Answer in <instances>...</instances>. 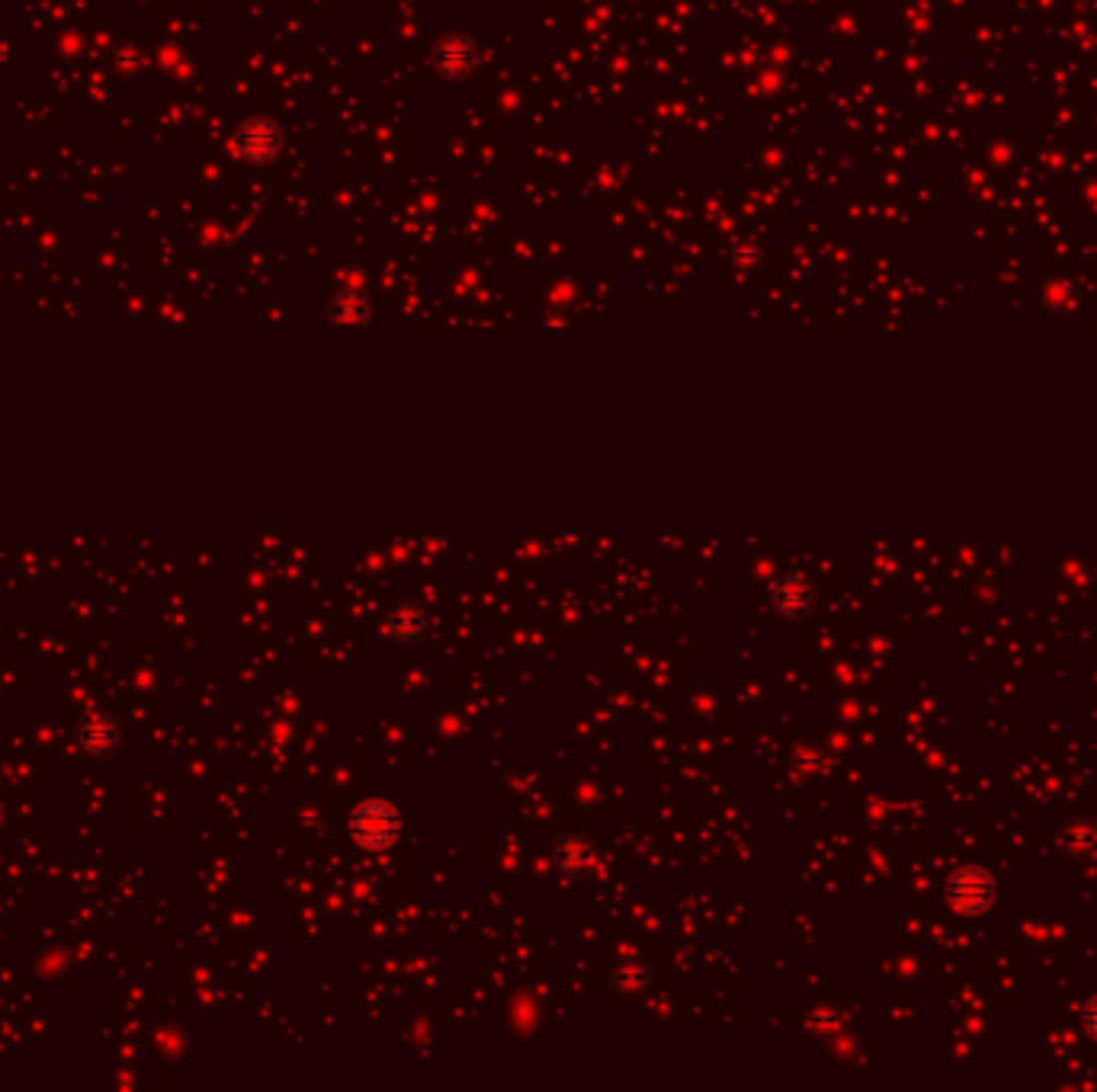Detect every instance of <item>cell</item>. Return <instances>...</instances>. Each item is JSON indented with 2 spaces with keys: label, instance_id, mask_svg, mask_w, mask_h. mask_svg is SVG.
<instances>
[{
  "label": "cell",
  "instance_id": "6da1fadb",
  "mask_svg": "<svg viewBox=\"0 0 1097 1092\" xmlns=\"http://www.w3.org/2000/svg\"><path fill=\"white\" fill-rule=\"evenodd\" d=\"M350 833L366 849H386L402 833V820L386 802H363L350 814Z\"/></svg>",
  "mask_w": 1097,
  "mask_h": 1092
},
{
  "label": "cell",
  "instance_id": "7a4b0ae2",
  "mask_svg": "<svg viewBox=\"0 0 1097 1092\" xmlns=\"http://www.w3.org/2000/svg\"><path fill=\"white\" fill-rule=\"evenodd\" d=\"M947 900H950L953 910L966 913V916L988 910V903L995 900V881H992V874H988L985 868H979V865L959 868L953 878L947 881Z\"/></svg>",
  "mask_w": 1097,
  "mask_h": 1092
},
{
  "label": "cell",
  "instance_id": "3957f363",
  "mask_svg": "<svg viewBox=\"0 0 1097 1092\" xmlns=\"http://www.w3.org/2000/svg\"><path fill=\"white\" fill-rule=\"evenodd\" d=\"M122 744V731L116 725L113 715L106 712H90L87 718H81L78 725V747L87 753V757H110V753H116Z\"/></svg>",
  "mask_w": 1097,
  "mask_h": 1092
},
{
  "label": "cell",
  "instance_id": "277c9868",
  "mask_svg": "<svg viewBox=\"0 0 1097 1092\" xmlns=\"http://www.w3.org/2000/svg\"><path fill=\"white\" fill-rule=\"evenodd\" d=\"M815 603V590L805 577L789 574L773 587V606L780 609L789 619H799V615H809Z\"/></svg>",
  "mask_w": 1097,
  "mask_h": 1092
},
{
  "label": "cell",
  "instance_id": "5b68a950",
  "mask_svg": "<svg viewBox=\"0 0 1097 1092\" xmlns=\"http://www.w3.org/2000/svg\"><path fill=\"white\" fill-rule=\"evenodd\" d=\"M238 142H241V151L248 154V158L264 161L280 148V132H277L273 122H251V126L241 132Z\"/></svg>",
  "mask_w": 1097,
  "mask_h": 1092
},
{
  "label": "cell",
  "instance_id": "8992f818",
  "mask_svg": "<svg viewBox=\"0 0 1097 1092\" xmlns=\"http://www.w3.org/2000/svg\"><path fill=\"white\" fill-rule=\"evenodd\" d=\"M555 862L571 871V874H581L593 865V842L581 833H571L565 836L558 845H555Z\"/></svg>",
  "mask_w": 1097,
  "mask_h": 1092
},
{
  "label": "cell",
  "instance_id": "52a82bcc",
  "mask_svg": "<svg viewBox=\"0 0 1097 1092\" xmlns=\"http://www.w3.org/2000/svg\"><path fill=\"white\" fill-rule=\"evenodd\" d=\"M437 65H440V71H447V74H466L472 65H476V49H472L463 36H450V39L440 42Z\"/></svg>",
  "mask_w": 1097,
  "mask_h": 1092
},
{
  "label": "cell",
  "instance_id": "ba28073f",
  "mask_svg": "<svg viewBox=\"0 0 1097 1092\" xmlns=\"http://www.w3.org/2000/svg\"><path fill=\"white\" fill-rule=\"evenodd\" d=\"M424 628H427V612L415 603H399L389 615V635L399 641H411V638L424 635Z\"/></svg>",
  "mask_w": 1097,
  "mask_h": 1092
},
{
  "label": "cell",
  "instance_id": "9c48e42d",
  "mask_svg": "<svg viewBox=\"0 0 1097 1092\" xmlns=\"http://www.w3.org/2000/svg\"><path fill=\"white\" fill-rule=\"evenodd\" d=\"M648 967L642 961H619L616 971H613V983L619 993H642L648 987Z\"/></svg>",
  "mask_w": 1097,
  "mask_h": 1092
},
{
  "label": "cell",
  "instance_id": "30bf717a",
  "mask_svg": "<svg viewBox=\"0 0 1097 1092\" xmlns=\"http://www.w3.org/2000/svg\"><path fill=\"white\" fill-rule=\"evenodd\" d=\"M334 317L344 320V324H363V320L370 317V304H366L357 291H347V295L334 301Z\"/></svg>",
  "mask_w": 1097,
  "mask_h": 1092
},
{
  "label": "cell",
  "instance_id": "8fae6325",
  "mask_svg": "<svg viewBox=\"0 0 1097 1092\" xmlns=\"http://www.w3.org/2000/svg\"><path fill=\"white\" fill-rule=\"evenodd\" d=\"M1081 1022H1085V1032L1091 1038H1097V996L1091 999V1003L1085 1006V1012H1081Z\"/></svg>",
  "mask_w": 1097,
  "mask_h": 1092
}]
</instances>
